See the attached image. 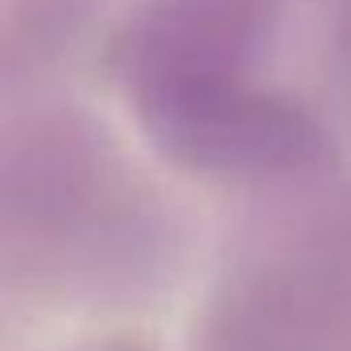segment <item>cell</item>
<instances>
[{
	"label": "cell",
	"mask_w": 351,
	"mask_h": 351,
	"mask_svg": "<svg viewBox=\"0 0 351 351\" xmlns=\"http://www.w3.org/2000/svg\"><path fill=\"white\" fill-rule=\"evenodd\" d=\"M195 351H351V240L326 236L228 269Z\"/></svg>",
	"instance_id": "1"
},
{
	"label": "cell",
	"mask_w": 351,
	"mask_h": 351,
	"mask_svg": "<svg viewBox=\"0 0 351 351\" xmlns=\"http://www.w3.org/2000/svg\"><path fill=\"white\" fill-rule=\"evenodd\" d=\"M79 351H153V347L145 339H136V335H108V339H95V343H87Z\"/></svg>",
	"instance_id": "2"
}]
</instances>
